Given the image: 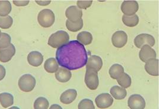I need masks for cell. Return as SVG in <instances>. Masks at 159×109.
Instances as JSON below:
<instances>
[{
  "label": "cell",
  "mask_w": 159,
  "mask_h": 109,
  "mask_svg": "<svg viewBox=\"0 0 159 109\" xmlns=\"http://www.w3.org/2000/svg\"><path fill=\"white\" fill-rule=\"evenodd\" d=\"M11 4L8 1H0V16H7L11 11Z\"/></svg>",
  "instance_id": "26"
},
{
  "label": "cell",
  "mask_w": 159,
  "mask_h": 109,
  "mask_svg": "<svg viewBox=\"0 0 159 109\" xmlns=\"http://www.w3.org/2000/svg\"><path fill=\"white\" fill-rule=\"evenodd\" d=\"M49 106V102L46 98L40 97L37 99L34 103V108L35 109H47Z\"/></svg>",
  "instance_id": "28"
},
{
  "label": "cell",
  "mask_w": 159,
  "mask_h": 109,
  "mask_svg": "<svg viewBox=\"0 0 159 109\" xmlns=\"http://www.w3.org/2000/svg\"><path fill=\"white\" fill-rule=\"evenodd\" d=\"M14 97L11 94L3 93L0 94V103L4 108H7L13 104Z\"/></svg>",
  "instance_id": "22"
},
{
  "label": "cell",
  "mask_w": 159,
  "mask_h": 109,
  "mask_svg": "<svg viewBox=\"0 0 159 109\" xmlns=\"http://www.w3.org/2000/svg\"><path fill=\"white\" fill-rule=\"evenodd\" d=\"M6 74V69L4 68V66H2V65H0V81L2 80Z\"/></svg>",
  "instance_id": "34"
},
{
  "label": "cell",
  "mask_w": 159,
  "mask_h": 109,
  "mask_svg": "<svg viewBox=\"0 0 159 109\" xmlns=\"http://www.w3.org/2000/svg\"><path fill=\"white\" fill-rule=\"evenodd\" d=\"M139 3L136 1H125L122 2L120 9L125 15L131 16L139 10Z\"/></svg>",
  "instance_id": "7"
},
{
  "label": "cell",
  "mask_w": 159,
  "mask_h": 109,
  "mask_svg": "<svg viewBox=\"0 0 159 109\" xmlns=\"http://www.w3.org/2000/svg\"><path fill=\"white\" fill-rule=\"evenodd\" d=\"M36 79L33 76L27 74L22 76L19 80V87L25 92H30L33 90L36 86Z\"/></svg>",
  "instance_id": "5"
},
{
  "label": "cell",
  "mask_w": 159,
  "mask_h": 109,
  "mask_svg": "<svg viewBox=\"0 0 159 109\" xmlns=\"http://www.w3.org/2000/svg\"><path fill=\"white\" fill-rule=\"evenodd\" d=\"M43 61V55L38 52H30L27 56V61L29 64L33 67H39Z\"/></svg>",
  "instance_id": "15"
},
{
  "label": "cell",
  "mask_w": 159,
  "mask_h": 109,
  "mask_svg": "<svg viewBox=\"0 0 159 109\" xmlns=\"http://www.w3.org/2000/svg\"><path fill=\"white\" fill-rule=\"evenodd\" d=\"M96 106L99 109H106L112 105L113 99L109 93H102L95 99Z\"/></svg>",
  "instance_id": "8"
},
{
  "label": "cell",
  "mask_w": 159,
  "mask_h": 109,
  "mask_svg": "<svg viewBox=\"0 0 159 109\" xmlns=\"http://www.w3.org/2000/svg\"><path fill=\"white\" fill-rule=\"evenodd\" d=\"M124 73V67L118 64H113L110 68L109 73L113 79H117Z\"/></svg>",
  "instance_id": "23"
},
{
  "label": "cell",
  "mask_w": 159,
  "mask_h": 109,
  "mask_svg": "<svg viewBox=\"0 0 159 109\" xmlns=\"http://www.w3.org/2000/svg\"><path fill=\"white\" fill-rule=\"evenodd\" d=\"M13 23V19L10 16H0V28L2 29H8L10 28Z\"/></svg>",
  "instance_id": "30"
},
{
  "label": "cell",
  "mask_w": 159,
  "mask_h": 109,
  "mask_svg": "<svg viewBox=\"0 0 159 109\" xmlns=\"http://www.w3.org/2000/svg\"><path fill=\"white\" fill-rule=\"evenodd\" d=\"M87 53L84 46L73 40L59 47L56 52V60L61 67L69 70H78L86 65Z\"/></svg>",
  "instance_id": "1"
},
{
  "label": "cell",
  "mask_w": 159,
  "mask_h": 109,
  "mask_svg": "<svg viewBox=\"0 0 159 109\" xmlns=\"http://www.w3.org/2000/svg\"><path fill=\"white\" fill-rule=\"evenodd\" d=\"M122 20L125 26L133 27L138 25L139 23V18L137 14H134L131 16H128L124 15L122 16Z\"/></svg>",
  "instance_id": "24"
},
{
  "label": "cell",
  "mask_w": 159,
  "mask_h": 109,
  "mask_svg": "<svg viewBox=\"0 0 159 109\" xmlns=\"http://www.w3.org/2000/svg\"><path fill=\"white\" fill-rule=\"evenodd\" d=\"M72 74L71 71L66 68H59L55 72V77L61 83H66L71 78Z\"/></svg>",
  "instance_id": "18"
},
{
  "label": "cell",
  "mask_w": 159,
  "mask_h": 109,
  "mask_svg": "<svg viewBox=\"0 0 159 109\" xmlns=\"http://www.w3.org/2000/svg\"><path fill=\"white\" fill-rule=\"evenodd\" d=\"M38 21L40 26L44 28L50 27L55 22V15L53 11L49 9L42 10L38 14Z\"/></svg>",
  "instance_id": "3"
},
{
  "label": "cell",
  "mask_w": 159,
  "mask_h": 109,
  "mask_svg": "<svg viewBox=\"0 0 159 109\" xmlns=\"http://www.w3.org/2000/svg\"><path fill=\"white\" fill-rule=\"evenodd\" d=\"M93 1H77V6L80 9H87L92 6Z\"/></svg>",
  "instance_id": "32"
},
{
  "label": "cell",
  "mask_w": 159,
  "mask_h": 109,
  "mask_svg": "<svg viewBox=\"0 0 159 109\" xmlns=\"http://www.w3.org/2000/svg\"><path fill=\"white\" fill-rule=\"evenodd\" d=\"M103 65L102 58L98 56H92L87 59L86 69H92L96 71H99Z\"/></svg>",
  "instance_id": "16"
},
{
  "label": "cell",
  "mask_w": 159,
  "mask_h": 109,
  "mask_svg": "<svg viewBox=\"0 0 159 109\" xmlns=\"http://www.w3.org/2000/svg\"><path fill=\"white\" fill-rule=\"evenodd\" d=\"M11 39L7 33L1 32L0 37V49L7 48L11 44Z\"/></svg>",
  "instance_id": "29"
},
{
  "label": "cell",
  "mask_w": 159,
  "mask_h": 109,
  "mask_svg": "<svg viewBox=\"0 0 159 109\" xmlns=\"http://www.w3.org/2000/svg\"><path fill=\"white\" fill-rule=\"evenodd\" d=\"M16 54V48L14 45L11 44L10 46L5 48L0 49V61L7 63L11 60Z\"/></svg>",
  "instance_id": "13"
},
{
  "label": "cell",
  "mask_w": 159,
  "mask_h": 109,
  "mask_svg": "<svg viewBox=\"0 0 159 109\" xmlns=\"http://www.w3.org/2000/svg\"><path fill=\"white\" fill-rule=\"evenodd\" d=\"M51 1H36V2L40 6H47L51 3Z\"/></svg>",
  "instance_id": "35"
},
{
  "label": "cell",
  "mask_w": 159,
  "mask_h": 109,
  "mask_svg": "<svg viewBox=\"0 0 159 109\" xmlns=\"http://www.w3.org/2000/svg\"><path fill=\"white\" fill-rule=\"evenodd\" d=\"M13 3L17 6H26L29 3V1H13Z\"/></svg>",
  "instance_id": "33"
},
{
  "label": "cell",
  "mask_w": 159,
  "mask_h": 109,
  "mask_svg": "<svg viewBox=\"0 0 159 109\" xmlns=\"http://www.w3.org/2000/svg\"><path fill=\"white\" fill-rule=\"evenodd\" d=\"M84 81L89 89L92 90L97 89L99 84L98 71L92 69H86Z\"/></svg>",
  "instance_id": "4"
},
{
  "label": "cell",
  "mask_w": 159,
  "mask_h": 109,
  "mask_svg": "<svg viewBox=\"0 0 159 109\" xmlns=\"http://www.w3.org/2000/svg\"><path fill=\"white\" fill-rule=\"evenodd\" d=\"M70 40L68 34L64 31H58L52 34L48 40V44L54 48H58L66 44Z\"/></svg>",
  "instance_id": "2"
},
{
  "label": "cell",
  "mask_w": 159,
  "mask_h": 109,
  "mask_svg": "<svg viewBox=\"0 0 159 109\" xmlns=\"http://www.w3.org/2000/svg\"><path fill=\"white\" fill-rule=\"evenodd\" d=\"M79 109H94V106L93 102L90 99H83L80 102L78 105Z\"/></svg>",
  "instance_id": "31"
},
{
  "label": "cell",
  "mask_w": 159,
  "mask_h": 109,
  "mask_svg": "<svg viewBox=\"0 0 159 109\" xmlns=\"http://www.w3.org/2000/svg\"><path fill=\"white\" fill-rule=\"evenodd\" d=\"M77 96V92L74 89H68L64 91L61 96L60 101L65 104L73 102Z\"/></svg>",
  "instance_id": "17"
},
{
  "label": "cell",
  "mask_w": 159,
  "mask_h": 109,
  "mask_svg": "<svg viewBox=\"0 0 159 109\" xmlns=\"http://www.w3.org/2000/svg\"><path fill=\"white\" fill-rule=\"evenodd\" d=\"M145 64L146 72L152 76H159V60L150 59Z\"/></svg>",
  "instance_id": "14"
},
{
  "label": "cell",
  "mask_w": 159,
  "mask_h": 109,
  "mask_svg": "<svg viewBox=\"0 0 159 109\" xmlns=\"http://www.w3.org/2000/svg\"><path fill=\"white\" fill-rule=\"evenodd\" d=\"M141 50L139 52V57L140 60L146 63L150 59H153L156 58V52L154 49H152V47L148 45H144L141 48Z\"/></svg>",
  "instance_id": "12"
},
{
  "label": "cell",
  "mask_w": 159,
  "mask_h": 109,
  "mask_svg": "<svg viewBox=\"0 0 159 109\" xmlns=\"http://www.w3.org/2000/svg\"><path fill=\"white\" fill-rule=\"evenodd\" d=\"M66 15L69 21L72 23L78 22L83 16V11L76 6H69L66 10Z\"/></svg>",
  "instance_id": "10"
},
{
  "label": "cell",
  "mask_w": 159,
  "mask_h": 109,
  "mask_svg": "<svg viewBox=\"0 0 159 109\" xmlns=\"http://www.w3.org/2000/svg\"><path fill=\"white\" fill-rule=\"evenodd\" d=\"M134 44L139 48H141L145 45L153 47L155 44V39L152 35L148 34H141L138 35L134 39Z\"/></svg>",
  "instance_id": "6"
},
{
  "label": "cell",
  "mask_w": 159,
  "mask_h": 109,
  "mask_svg": "<svg viewBox=\"0 0 159 109\" xmlns=\"http://www.w3.org/2000/svg\"><path fill=\"white\" fill-rule=\"evenodd\" d=\"M128 105L130 109H144L146 107V102L139 94H133L129 97Z\"/></svg>",
  "instance_id": "9"
},
{
  "label": "cell",
  "mask_w": 159,
  "mask_h": 109,
  "mask_svg": "<svg viewBox=\"0 0 159 109\" xmlns=\"http://www.w3.org/2000/svg\"><path fill=\"white\" fill-rule=\"evenodd\" d=\"M44 68L48 73H54L59 69V64L54 58H48L44 64Z\"/></svg>",
  "instance_id": "20"
},
{
  "label": "cell",
  "mask_w": 159,
  "mask_h": 109,
  "mask_svg": "<svg viewBox=\"0 0 159 109\" xmlns=\"http://www.w3.org/2000/svg\"><path fill=\"white\" fill-rule=\"evenodd\" d=\"M110 92L112 96L116 100H122L125 98L127 94L125 89L123 87H120L118 86L112 87Z\"/></svg>",
  "instance_id": "19"
},
{
  "label": "cell",
  "mask_w": 159,
  "mask_h": 109,
  "mask_svg": "<svg viewBox=\"0 0 159 109\" xmlns=\"http://www.w3.org/2000/svg\"><path fill=\"white\" fill-rule=\"evenodd\" d=\"M116 80H117L118 83L124 89L129 87L131 85V82H132L131 78L130 76L125 73H124Z\"/></svg>",
  "instance_id": "25"
},
{
  "label": "cell",
  "mask_w": 159,
  "mask_h": 109,
  "mask_svg": "<svg viewBox=\"0 0 159 109\" xmlns=\"http://www.w3.org/2000/svg\"><path fill=\"white\" fill-rule=\"evenodd\" d=\"M78 41L83 45H88L90 44L93 41V36L90 32L82 31L77 35Z\"/></svg>",
  "instance_id": "21"
},
{
  "label": "cell",
  "mask_w": 159,
  "mask_h": 109,
  "mask_svg": "<svg viewBox=\"0 0 159 109\" xmlns=\"http://www.w3.org/2000/svg\"><path fill=\"white\" fill-rule=\"evenodd\" d=\"M128 41V36L123 31H118L113 34L112 42L113 45L117 48H122L126 45Z\"/></svg>",
  "instance_id": "11"
},
{
  "label": "cell",
  "mask_w": 159,
  "mask_h": 109,
  "mask_svg": "<svg viewBox=\"0 0 159 109\" xmlns=\"http://www.w3.org/2000/svg\"><path fill=\"white\" fill-rule=\"evenodd\" d=\"M1 30H0V37H1Z\"/></svg>",
  "instance_id": "36"
},
{
  "label": "cell",
  "mask_w": 159,
  "mask_h": 109,
  "mask_svg": "<svg viewBox=\"0 0 159 109\" xmlns=\"http://www.w3.org/2000/svg\"><path fill=\"white\" fill-rule=\"evenodd\" d=\"M66 27L67 29L72 32H77L80 31L83 27V21L82 19L76 23H72L68 19L66 20Z\"/></svg>",
  "instance_id": "27"
}]
</instances>
